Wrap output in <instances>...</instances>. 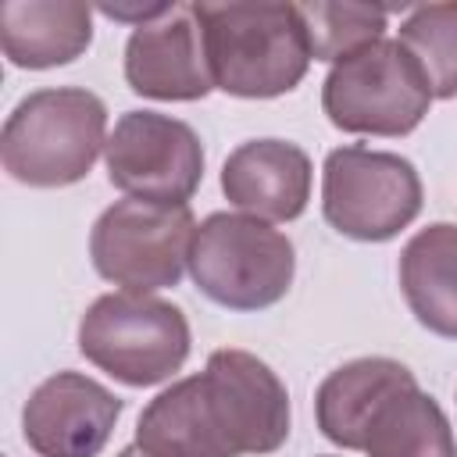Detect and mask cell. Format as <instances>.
<instances>
[{"label":"cell","mask_w":457,"mask_h":457,"mask_svg":"<svg viewBox=\"0 0 457 457\" xmlns=\"http://www.w3.org/2000/svg\"><path fill=\"white\" fill-rule=\"evenodd\" d=\"M321 214L346 239L386 243L421 214V175L400 154L336 146L321 168Z\"/></svg>","instance_id":"52a82bcc"},{"label":"cell","mask_w":457,"mask_h":457,"mask_svg":"<svg viewBox=\"0 0 457 457\" xmlns=\"http://www.w3.org/2000/svg\"><path fill=\"white\" fill-rule=\"evenodd\" d=\"M214 89L243 100L293 93L311 68L296 4H193Z\"/></svg>","instance_id":"7a4b0ae2"},{"label":"cell","mask_w":457,"mask_h":457,"mask_svg":"<svg viewBox=\"0 0 457 457\" xmlns=\"http://www.w3.org/2000/svg\"><path fill=\"white\" fill-rule=\"evenodd\" d=\"M121 418V400L89 375L43 378L21 411L25 443L39 457H96Z\"/></svg>","instance_id":"30bf717a"},{"label":"cell","mask_w":457,"mask_h":457,"mask_svg":"<svg viewBox=\"0 0 457 457\" xmlns=\"http://www.w3.org/2000/svg\"><path fill=\"white\" fill-rule=\"evenodd\" d=\"M189 204L114 200L89 232V257L100 278L129 293H157L179 286L193 246Z\"/></svg>","instance_id":"ba28073f"},{"label":"cell","mask_w":457,"mask_h":457,"mask_svg":"<svg viewBox=\"0 0 457 457\" xmlns=\"http://www.w3.org/2000/svg\"><path fill=\"white\" fill-rule=\"evenodd\" d=\"M107 107L79 86L29 93L4 121V171L32 189H61L82 182L107 146Z\"/></svg>","instance_id":"3957f363"},{"label":"cell","mask_w":457,"mask_h":457,"mask_svg":"<svg viewBox=\"0 0 457 457\" xmlns=\"http://www.w3.org/2000/svg\"><path fill=\"white\" fill-rule=\"evenodd\" d=\"M125 82L150 100H204L214 82L193 4H168L125 43Z\"/></svg>","instance_id":"8fae6325"},{"label":"cell","mask_w":457,"mask_h":457,"mask_svg":"<svg viewBox=\"0 0 457 457\" xmlns=\"http://www.w3.org/2000/svg\"><path fill=\"white\" fill-rule=\"evenodd\" d=\"M221 193L261 221H293L311 200V157L289 139L239 143L221 164Z\"/></svg>","instance_id":"7c38bea8"},{"label":"cell","mask_w":457,"mask_h":457,"mask_svg":"<svg viewBox=\"0 0 457 457\" xmlns=\"http://www.w3.org/2000/svg\"><path fill=\"white\" fill-rule=\"evenodd\" d=\"M432 107V89L400 39H378L343 61L321 82L325 118L353 136H407Z\"/></svg>","instance_id":"8992f818"},{"label":"cell","mask_w":457,"mask_h":457,"mask_svg":"<svg viewBox=\"0 0 457 457\" xmlns=\"http://www.w3.org/2000/svg\"><path fill=\"white\" fill-rule=\"evenodd\" d=\"M193 336L182 307L154 293H104L79 321V350L114 382L146 389L168 382L189 357Z\"/></svg>","instance_id":"277c9868"},{"label":"cell","mask_w":457,"mask_h":457,"mask_svg":"<svg viewBox=\"0 0 457 457\" xmlns=\"http://www.w3.org/2000/svg\"><path fill=\"white\" fill-rule=\"evenodd\" d=\"M303 29H307V43H311V57L314 61H343L378 39H386V18L389 7H371V4H325V0H311V4H296Z\"/></svg>","instance_id":"ac0fdd59"},{"label":"cell","mask_w":457,"mask_h":457,"mask_svg":"<svg viewBox=\"0 0 457 457\" xmlns=\"http://www.w3.org/2000/svg\"><path fill=\"white\" fill-rule=\"evenodd\" d=\"M196 289L228 311L275 307L296 275V250L286 232L250 214H207L189 246Z\"/></svg>","instance_id":"5b68a950"},{"label":"cell","mask_w":457,"mask_h":457,"mask_svg":"<svg viewBox=\"0 0 457 457\" xmlns=\"http://www.w3.org/2000/svg\"><path fill=\"white\" fill-rule=\"evenodd\" d=\"M400 293L421 328L457 339V225L432 221L400 250Z\"/></svg>","instance_id":"9a60e30c"},{"label":"cell","mask_w":457,"mask_h":457,"mask_svg":"<svg viewBox=\"0 0 457 457\" xmlns=\"http://www.w3.org/2000/svg\"><path fill=\"white\" fill-rule=\"evenodd\" d=\"M414 371L393 357H357L328 371L314 393V418L328 443L343 450H361L371 418L407 386Z\"/></svg>","instance_id":"4fadbf2b"},{"label":"cell","mask_w":457,"mask_h":457,"mask_svg":"<svg viewBox=\"0 0 457 457\" xmlns=\"http://www.w3.org/2000/svg\"><path fill=\"white\" fill-rule=\"evenodd\" d=\"M418 61L432 100L457 96V0L421 4L400 21L396 36Z\"/></svg>","instance_id":"e0dca14e"},{"label":"cell","mask_w":457,"mask_h":457,"mask_svg":"<svg viewBox=\"0 0 457 457\" xmlns=\"http://www.w3.org/2000/svg\"><path fill=\"white\" fill-rule=\"evenodd\" d=\"M118 457H154V453H146L143 446H136V443H132V446H125V450H121Z\"/></svg>","instance_id":"d6986e66"},{"label":"cell","mask_w":457,"mask_h":457,"mask_svg":"<svg viewBox=\"0 0 457 457\" xmlns=\"http://www.w3.org/2000/svg\"><path fill=\"white\" fill-rule=\"evenodd\" d=\"M93 43V11L79 0L0 4V46L14 68L43 71L71 64Z\"/></svg>","instance_id":"5bb4252c"},{"label":"cell","mask_w":457,"mask_h":457,"mask_svg":"<svg viewBox=\"0 0 457 457\" xmlns=\"http://www.w3.org/2000/svg\"><path fill=\"white\" fill-rule=\"evenodd\" d=\"M289 439V393L250 350L221 346L204 371L161 389L136 421V446L154 457L275 453Z\"/></svg>","instance_id":"6da1fadb"},{"label":"cell","mask_w":457,"mask_h":457,"mask_svg":"<svg viewBox=\"0 0 457 457\" xmlns=\"http://www.w3.org/2000/svg\"><path fill=\"white\" fill-rule=\"evenodd\" d=\"M107 179L136 200L189 204L204 182V143L193 125L161 111H125L104 146Z\"/></svg>","instance_id":"9c48e42d"},{"label":"cell","mask_w":457,"mask_h":457,"mask_svg":"<svg viewBox=\"0 0 457 457\" xmlns=\"http://www.w3.org/2000/svg\"><path fill=\"white\" fill-rule=\"evenodd\" d=\"M361 450L368 457H457V439L446 411L414 382L371 418Z\"/></svg>","instance_id":"2e32d148"}]
</instances>
